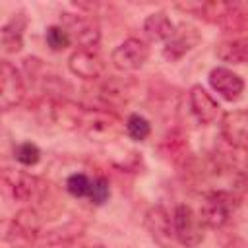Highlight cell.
Segmentation results:
<instances>
[{"label":"cell","mask_w":248,"mask_h":248,"mask_svg":"<svg viewBox=\"0 0 248 248\" xmlns=\"http://www.w3.org/2000/svg\"><path fill=\"white\" fill-rule=\"evenodd\" d=\"M41 236V217L33 207H21L6 227L4 242L10 248H35Z\"/></svg>","instance_id":"obj_1"},{"label":"cell","mask_w":248,"mask_h":248,"mask_svg":"<svg viewBox=\"0 0 248 248\" xmlns=\"http://www.w3.org/2000/svg\"><path fill=\"white\" fill-rule=\"evenodd\" d=\"M172 223H174V234L176 242L184 248H196L205 238V223L202 221L200 213L194 211L188 203H178L172 211Z\"/></svg>","instance_id":"obj_2"},{"label":"cell","mask_w":248,"mask_h":248,"mask_svg":"<svg viewBox=\"0 0 248 248\" xmlns=\"http://www.w3.org/2000/svg\"><path fill=\"white\" fill-rule=\"evenodd\" d=\"M238 205L236 198L229 190H213L209 192L202 205H200V217L209 229H221L232 215L234 207Z\"/></svg>","instance_id":"obj_3"},{"label":"cell","mask_w":248,"mask_h":248,"mask_svg":"<svg viewBox=\"0 0 248 248\" xmlns=\"http://www.w3.org/2000/svg\"><path fill=\"white\" fill-rule=\"evenodd\" d=\"M4 190L16 202H35L45 192V182L19 169H4L2 172Z\"/></svg>","instance_id":"obj_4"},{"label":"cell","mask_w":248,"mask_h":248,"mask_svg":"<svg viewBox=\"0 0 248 248\" xmlns=\"http://www.w3.org/2000/svg\"><path fill=\"white\" fill-rule=\"evenodd\" d=\"M60 25L68 31V35L72 37V43H76L78 48L93 50L101 41V29L91 16L66 12L60 16Z\"/></svg>","instance_id":"obj_5"},{"label":"cell","mask_w":248,"mask_h":248,"mask_svg":"<svg viewBox=\"0 0 248 248\" xmlns=\"http://www.w3.org/2000/svg\"><path fill=\"white\" fill-rule=\"evenodd\" d=\"M143 225L149 232V238L159 246V248H174L176 242V234H174V223H172V215L161 205H151L145 211L143 217Z\"/></svg>","instance_id":"obj_6"},{"label":"cell","mask_w":248,"mask_h":248,"mask_svg":"<svg viewBox=\"0 0 248 248\" xmlns=\"http://www.w3.org/2000/svg\"><path fill=\"white\" fill-rule=\"evenodd\" d=\"M149 58V45L143 39L130 37L110 52V62L118 72H136Z\"/></svg>","instance_id":"obj_7"},{"label":"cell","mask_w":248,"mask_h":248,"mask_svg":"<svg viewBox=\"0 0 248 248\" xmlns=\"http://www.w3.org/2000/svg\"><path fill=\"white\" fill-rule=\"evenodd\" d=\"M25 97V79L21 72L10 62H0V108L4 112L16 108Z\"/></svg>","instance_id":"obj_8"},{"label":"cell","mask_w":248,"mask_h":248,"mask_svg":"<svg viewBox=\"0 0 248 248\" xmlns=\"http://www.w3.org/2000/svg\"><path fill=\"white\" fill-rule=\"evenodd\" d=\"M219 130L229 145L248 151V110L236 108L225 112L219 120Z\"/></svg>","instance_id":"obj_9"},{"label":"cell","mask_w":248,"mask_h":248,"mask_svg":"<svg viewBox=\"0 0 248 248\" xmlns=\"http://www.w3.org/2000/svg\"><path fill=\"white\" fill-rule=\"evenodd\" d=\"M68 68L74 76L85 81H95L103 78L105 74V62L103 58L89 48H76L68 58Z\"/></svg>","instance_id":"obj_10"},{"label":"cell","mask_w":248,"mask_h":248,"mask_svg":"<svg viewBox=\"0 0 248 248\" xmlns=\"http://www.w3.org/2000/svg\"><path fill=\"white\" fill-rule=\"evenodd\" d=\"M200 39H202V35H200V31H198L194 25H190V23H180V25H176L172 37H170V39L165 43V46H163V56H165V60H169V62L180 60L184 54H188V52L200 43Z\"/></svg>","instance_id":"obj_11"},{"label":"cell","mask_w":248,"mask_h":248,"mask_svg":"<svg viewBox=\"0 0 248 248\" xmlns=\"http://www.w3.org/2000/svg\"><path fill=\"white\" fill-rule=\"evenodd\" d=\"M188 105L200 124H213L221 116V107L213 95L202 85H192L188 91Z\"/></svg>","instance_id":"obj_12"},{"label":"cell","mask_w":248,"mask_h":248,"mask_svg":"<svg viewBox=\"0 0 248 248\" xmlns=\"http://www.w3.org/2000/svg\"><path fill=\"white\" fill-rule=\"evenodd\" d=\"M209 85H211V89L215 91V93H219L225 101H236L240 95H242V91H244V81H242V78L236 74V72H232V70H229V68H225V66H217V68H213L211 72H209Z\"/></svg>","instance_id":"obj_13"},{"label":"cell","mask_w":248,"mask_h":248,"mask_svg":"<svg viewBox=\"0 0 248 248\" xmlns=\"http://www.w3.org/2000/svg\"><path fill=\"white\" fill-rule=\"evenodd\" d=\"M81 232H83V225L70 221V223L54 227V229L46 231L43 236H39V242L35 248H68L70 244L76 242V238H79Z\"/></svg>","instance_id":"obj_14"},{"label":"cell","mask_w":248,"mask_h":248,"mask_svg":"<svg viewBox=\"0 0 248 248\" xmlns=\"http://www.w3.org/2000/svg\"><path fill=\"white\" fill-rule=\"evenodd\" d=\"M27 27V17L25 14H14L2 27L0 31V45L6 54H16L23 46V31Z\"/></svg>","instance_id":"obj_15"},{"label":"cell","mask_w":248,"mask_h":248,"mask_svg":"<svg viewBox=\"0 0 248 248\" xmlns=\"http://www.w3.org/2000/svg\"><path fill=\"white\" fill-rule=\"evenodd\" d=\"M174 29H176V25L170 21V17L165 12H153L143 19V31L149 41L167 43L172 37Z\"/></svg>","instance_id":"obj_16"},{"label":"cell","mask_w":248,"mask_h":248,"mask_svg":"<svg viewBox=\"0 0 248 248\" xmlns=\"http://www.w3.org/2000/svg\"><path fill=\"white\" fill-rule=\"evenodd\" d=\"M215 54L227 64H248V37H236L219 43Z\"/></svg>","instance_id":"obj_17"},{"label":"cell","mask_w":248,"mask_h":248,"mask_svg":"<svg viewBox=\"0 0 248 248\" xmlns=\"http://www.w3.org/2000/svg\"><path fill=\"white\" fill-rule=\"evenodd\" d=\"M132 87L134 83L130 79H108L105 85H101V99L107 101V103H112V101H128L130 93H132Z\"/></svg>","instance_id":"obj_18"},{"label":"cell","mask_w":248,"mask_h":248,"mask_svg":"<svg viewBox=\"0 0 248 248\" xmlns=\"http://www.w3.org/2000/svg\"><path fill=\"white\" fill-rule=\"evenodd\" d=\"M126 134L134 140V141H143L149 134H151V126L149 120L143 118L141 114H130L126 118Z\"/></svg>","instance_id":"obj_19"},{"label":"cell","mask_w":248,"mask_h":248,"mask_svg":"<svg viewBox=\"0 0 248 248\" xmlns=\"http://www.w3.org/2000/svg\"><path fill=\"white\" fill-rule=\"evenodd\" d=\"M91 182L93 178L83 174V172H74L68 176L66 180V190L70 196L74 198H89V192H91Z\"/></svg>","instance_id":"obj_20"},{"label":"cell","mask_w":248,"mask_h":248,"mask_svg":"<svg viewBox=\"0 0 248 248\" xmlns=\"http://www.w3.org/2000/svg\"><path fill=\"white\" fill-rule=\"evenodd\" d=\"M14 157L17 163L25 165V167H31L35 163H39L41 159V149L33 143V141H21L14 147Z\"/></svg>","instance_id":"obj_21"},{"label":"cell","mask_w":248,"mask_h":248,"mask_svg":"<svg viewBox=\"0 0 248 248\" xmlns=\"http://www.w3.org/2000/svg\"><path fill=\"white\" fill-rule=\"evenodd\" d=\"M45 39L52 50H64L72 45V37L68 35V31L62 25H50L45 33Z\"/></svg>","instance_id":"obj_22"},{"label":"cell","mask_w":248,"mask_h":248,"mask_svg":"<svg viewBox=\"0 0 248 248\" xmlns=\"http://www.w3.org/2000/svg\"><path fill=\"white\" fill-rule=\"evenodd\" d=\"M108 196H110L108 180L103 178V176H95L93 182H91V192H89L87 200H91V203H95V205H101L108 200Z\"/></svg>","instance_id":"obj_23"},{"label":"cell","mask_w":248,"mask_h":248,"mask_svg":"<svg viewBox=\"0 0 248 248\" xmlns=\"http://www.w3.org/2000/svg\"><path fill=\"white\" fill-rule=\"evenodd\" d=\"M81 248H105L103 244H85V246H81Z\"/></svg>","instance_id":"obj_24"}]
</instances>
